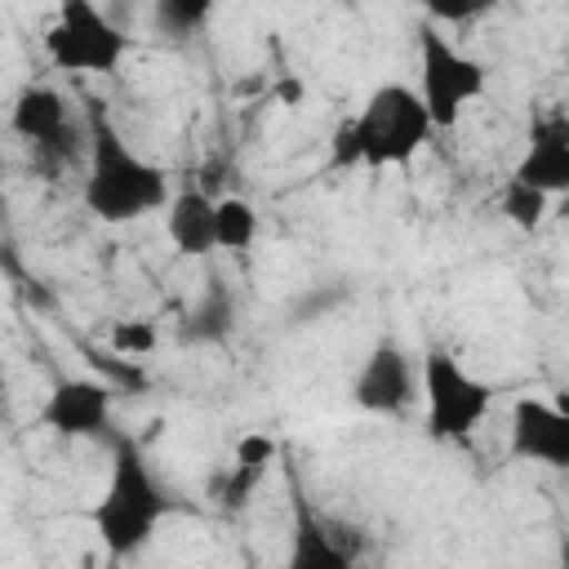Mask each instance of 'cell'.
Returning <instances> with one entry per match:
<instances>
[{"label":"cell","instance_id":"6da1fadb","mask_svg":"<svg viewBox=\"0 0 569 569\" xmlns=\"http://www.w3.org/2000/svg\"><path fill=\"white\" fill-rule=\"evenodd\" d=\"M431 133L436 129L427 120L418 89L387 80L365 98V107L356 116H347L333 129L329 164L333 169H356V164L360 169H391V164L413 160Z\"/></svg>","mask_w":569,"mask_h":569},{"label":"cell","instance_id":"7a4b0ae2","mask_svg":"<svg viewBox=\"0 0 569 569\" xmlns=\"http://www.w3.org/2000/svg\"><path fill=\"white\" fill-rule=\"evenodd\" d=\"M84 209L107 222V227H124V222H138L156 209H164L169 200V173L138 156L129 147V138L107 120L98 116L93 129H89V164H84Z\"/></svg>","mask_w":569,"mask_h":569},{"label":"cell","instance_id":"3957f363","mask_svg":"<svg viewBox=\"0 0 569 569\" xmlns=\"http://www.w3.org/2000/svg\"><path fill=\"white\" fill-rule=\"evenodd\" d=\"M169 511V498L156 480V471L147 467L142 449L133 440H116L111 449V471H107V485L93 502V533L98 542L111 551V556H133L151 542V533L160 529Z\"/></svg>","mask_w":569,"mask_h":569},{"label":"cell","instance_id":"277c9868","mask_svg":"<svg viewBox=\"0 0 569 569\" xmlns=\"http://www.w3.org/2000/svg\"><path fill=\"white\" fill-rule=\"evenodd\" d=\"M44 53L58 71L107 76L124 62L129 36L93 0H58V13L44 31Z\"/></svg>","mask_w":569,"mask_h":569},{"label":"cell","instance_id":"5b68a950","mask_svg":"<svg viewBox=\"0 0 569 569\" xmlns=\"http://www.w3.org/2000/svg\"><path fill=\"white\" fill-rule=\"evenodd\" d=\"M418 98L427 107L431 129H453L458 116L480 102L485 93V67L462 53L449 36H440L436 27L418 31Z\"/></svg>","mask_w":569,"mask_h":569},{"label":"cell","instance_id":"8992f818","mask_svg":"<svg viewBox=\"0 0 569 569\" xmlns=\"http://www.w3.org/2000/svg\"><path fill=\"white\" fill-rule=\"evenodd\" d=\"M422 422L431 440H467L493 405L489 382H480L453 351H427L422 360Z\"/></svg>","mask_w":569,"mask_h":569},{"label":"cell","instance_id":"52a82bcc","mask_svg":"<svg viewBox=\"0 0 569 569\" xmlns=\"http://www.w3.org/2000/svg\"><path fill=\"white\" fill-rule=\"evenodd\" d=\"M111 405H116L111 382L89 378V373L58 378L40 405V427H49L53 436H67V440H89L111 427Z\"/></svg>","mask_w":569,"mask_h":569},{"label":"cell","instance_id":"ba28073f","mask_svg":"<svg viewBox=\"0 0 569 569\" xmlns=\"http://www.w3.org/2000/svg\"><path fill=\"white\" fill-rule=\"evenodd\" d=\"M511 453L542 462L551 471L569 467V418L542 396H520L511 405Z\"/></svg>","mask_w":569,"mask_h":569},{"label":"cell","instance_id":"9c48e42d","mask_svg":"<svg viewBox=\"0 0 569 569\" xmlns=\"http://www.w3.org/2000/svg\"><path fill=\"white\" fill-rule=\"evenodd\" d=\"M413 365L396 342H378L351 373V400L365 413H400L413 400Z\"/></svg>","mask_w":569,"mask_h":569},{"label":"cell","instance_id":"30bf717a","mask_svg":"<svg viewBox=\"0 0 569 569\" xmlns=\"http://www.w3.org/2000/svg\"><path fill=\"white\" fill-rule=\"evenodd\" d=\"M511 178H520L547 196L569 191V124H565V116H542L529 129V147L516 160Z\"/></svg>","mask_w":569,"mask_h":569},{"label":"cell","instance_id":"8fae6325","mask_svg":"<svg viewBox=\"0 0 569 569\" xmlns=\"http://www.w3.org/2000/svg\"><path fill=\"white\" fill-rule=\"evenodd\" d=\"M9 124L22 142L31 147H53L62 142L67 133V98L49 84H27L18 98H13V111H9Z\"/></svg>","mask_w":569,"mask_h":569},{"label":"cell","instance_id":"7c38bea8","mask_svg":"<svg viewBox=\"0 0 569 569\" xmlns=\"http://www.w3.org/2000/svg\"><path fill=\"white\" fill-rule=\"evenodd\" d=\"M164 236L187 258L213 253V200L204 191H196V187L169 196L164 200Z\"/></svg>","mask_w":569,"mask_h":569},{"label":"cell","instance_id":"4fadbf2b","mask_svg":"<svg viewBox=\"0 0 569 569\" xmlns=\"http://www.w3.org/2000/svg\"><path fill=\"white\" fill-rule=\"evenodd\" d=\"M258 240V209L240 196H222L213 200V249L227 253H244Z\"/></svg>","mask_w":569,"mask_h":569},{"label":"cell","instance_id":"5bb4252c","mask_svg":"<svg viewBox=\"0 0 569 569\" xmlns=\"http://www.w3.org/2000/svg\"><path fill=\"white\" fill-rule=\"evenodd\" d=\"M271 458H276V440L271 436H244L240 445H236V462H231V480H227V502L231 507H240L244 502V493L267 476V467H271Z\"/></svg>","mask_w":569,"mask_h":569},{"label":"cell","instance_id":"9a60e30c","mask_svg":"<svg viewBox=\"0 0 569 569\" xmlns=\"http://www.w3.org/2000/svg\"><path fill=\"white\" fill-rule=\"evenodd\" d=\"M213 4H218V0H156V4H151V22H156L160 36L182 40V36H196V31L209 27Z\"/></svg>","mask_w":569,"mask_h":569},{"label":"cell","instance_id":"2e32d148","mask_svg":"<svg viewBox=\"0 0 569 569\" xmlns=\"http://www.w3.org/2000/svg\"><path fill=\"white\" fill-rule=\"evenodd\" d=\"M498 204H502V218H507L511 227L533 231V227L547 218L551 196H547V191H538V187H529V182H520V178H507V182H502Z\"/></svg>","mask_w":569,"mask_h":569},{"label":"cell","instance_id":"e0dca14e","mask_svg":"<svg viewBox=\"0 0 569 569\" xmlns=\"http://www.w3.org/2000/svg\"><path fill=\"white\" fill-rule=\"evenodd\" d=\"M289 565H293V569H342V565H347V556H342L338 547H329V538H325L311 520H302V525H298V533H293Z\"/></svg>","mask_w":569,"mask_h":569},{"label":"cell","instance_id":"ac0fdd59","mask_svg":"<svg viewBox=\"0 0 569 569\" xmlns=\"http://www.w3.org/2000/svg\"><path fill=\"white\" fill-rule=\"evenodd\" d=\"M107 342H111V351H116V356L142 360V356H151V351H156L160 333H156V325H151V320H116V325H111V333H107Z\"/></svg>","mask_w":569,"mask_h":569},{"label":"cell","instance_id":"d6986e66","mask_svg":"<svg viewBox=\"0 0 569 569\" xmlns=\"http://www.w3.org/2000/svg\"><path fill=\"white\" fill-rule=\"evenodd\" d=\"M422 4V13L431 18V22H445V27H462V22H471V18H480L493 0H418Z\"/></svg>","mask_w":569,"mask_h":569},{"label":"cell","instance_id":"ffe728a7","mask_svg":"<svg viewBox=\"0 0 569 569\" xmlns=\"http://www.w3.org/2000/svg\"><path fill=\"white\" fill-rule=\"evenodd\" d=\"M276 93H280L284 102H298V98H302V84H298V80H280V84H276Z\"/></svg>","mask_w":569,"mask_h":569},{"label":"cell","instance_id":"44dd1931","mask_svg":"<svg viewBox=\"0 0 569 569\" xmlns=\"http://www.w3.org/2000/svg\"><path fill=\"white\" fill-rule=\"evenodd\" d=\"M0 378H4V369H0Z\"/></svg>","mask_w":569,"mask_h":569}]
</instances>
